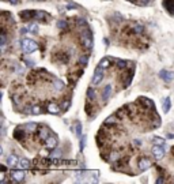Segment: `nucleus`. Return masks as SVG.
Instances as JSON below:
<instances>
[{
  "label": "nucleus",
  "mask_w": 174,
  "mask_h": 184,
  "mask_svg": "<svg viewBox=\"0 0 174 184\" xmlns=\"http://www.w3.org/2000/svg\"><path fill=\"white\" fill-rule=\"evenodd\" d=\"M79 40H80V44L83 45V48H86V49H91V48H93V44L94 42H93V36H91V31L90 30L82 31Z\"/></svg>",
  "instance_id": "nucleus-1"
},
{
  "label": "nucleus",
  "mask_w": 174,
  "mask_h": 184,
  "mask_svg": "<svg viewBox=\"0 0 174 184\" xmlns=\"http://www.w3.org/2000/svg\"><path fill=\"white\" fill-rule=\"evenodd\" d=\"M22 49H23L25 53H33L38 49V45H37L36 41L29 40V38H23L22 40Z\"/></svg>",
  "instance_id": "nucleus-2"
},
{
  "label": "nucleus",
  "mask_w": 174,
  "mask_h": 184,
  "mask_svg": "<svg viewBox=\"0 0 174 184\" xmlns=\"http://www.w3.org/2000/svg\"><path fill=\"white\" fill-rule=\"evenodd\" d=\"M151 165H153L151 160L150 158H145V157H141L140 160H139V162H137V166H139V170H140V172L147 170L148 168H151Z\"/></svg>",
  "instance_id": "nucleus-3"
},
{
  "label": "nucleus",
  "mask_w": 174,
  "mask_h": 184,
  "mask_svg": "<svg viewBox=\"0 0 174 184\" xmlns=\"http://www.w3.org/2000/svg\"><path fill=\"white\" fill-rule=\"evenodd\" d=\"M36 14H37V11H33V10H25V11H22L21 14H19V17H21V19H22V21L27 22V21H30V19H36Z\"/></svg>",
  "instance_id": "nucleus-4"
},
{
  "label": "nucleus",
  "mask_w": 174,
  "mask_h": 184,
  "mask_svg": "<svg viewBox=\"0 0 174 184\" xmlns=\"http://www.w3.org/2000/svg\"><path fill=\"white\" fill-rule=\"evenodd\" d=\"M139 104H140L141 108H143L144 110H151V109H154V110H155L154 102H153L151 100H148V98H145V97L139 98Z\"/></svg>",
  "instance_id": "nucleus-5"
},
{
  "label": "nucleus",
  "mask_w": 174,
  "mask_h": 184,
  "mask_svg": "<svg viewBox=\"0 0 174 184\" xmlns=\"http://www.w3.org/2000/svg\"><path fill=\"white\" fill-rule=\"evenodd\" d=\"M26 130L23 128V127H18L17 130H15V132H14V138L17 139L18 142H23L25 139H26Z\"/></svg>",
  "instance_id": "nucleus-6"
},
{
  "label": "nucleus",
  "mask_w": 174,
  "mask_h": 184,
  "mask_svg": "<svg viewBox=\"0 0 174 184\" xmlns=\"http://www.w3.org/2000/svg\"><path fill=\"white\" fill-rule=\"evenodd\" d=\"M153 155H154L155 160H162L163 155H164V149L162 147V146H159V145L154 146V147H153Z\"/></svg>",
  "instance_id": "nucleus-7"
},
{
  "label": "nucleus",
  "mask_w": 174,
  "mask_h": 184,
  "mask_svg": "<svg viewBox=\"0 0 174 184\" xmlns=\"http://www.w3.org/2000/svg\"><path fill=\"white\" fill-rule=\"evenodd\" d=\"M103 79V70L101 67H98L94 72V77H93V85H99Z\"/></svg>",
  "instance_id": "nucleus-8"
},
{
  "label": "nucleus",
  "mask_w": 174,
  "mask_h": 184,
  "mask_svg": "<svg viewBox=\"0 0 174 184\" xmlns=\"http://www.w3.org/2000/svg\"><path fill=\"white\" fill-rule=\"evenodd\" d=\"M55 60L59 63H61V64H65V63L69 62V55L67 52H59L55 55Z\"/></svg>",
  "instance_id": "nucleus-9"
},
{
  "label": "nucleus",
  "mask_w": 174,
  "mask_h": 184,
  "mask_svg": "<svg viewBox=\"0 0 174 184\" xmlns=\"http://www.w3.org/2000/svg\"><path fill=\"white\" fill-rule=\"evenodd\" d=\"M159 77L163 79L164 82H172L173 79H174V72H170V71H167V70H160L159 71Z\"/></svg>",
  "instance_id": "nucleus-10"
},
{
  "label": "nucleus",
  "mask_w": 174,
  "mask_h": 184,
  "mask_svg": "<svg viewBox=\"0 0 174 184\" xmlns=\"http://www.w3.org/2000/svg\"><path fill=\"white\" fill-rule=\"evenodd\" d=\"M45 147L48 149V150H55V149L57 147V139H56V136H49V138L46 139Z\"/></svg>",
  "instance_id": "nucleus-11"
},
{
  "label": "nucleus",
  "mask_w": 174,
  "mask_h": 184,
  "mask_svg": "<svg viewBox=\"0 0 174 184\" xmlns=\"http://www.w3.org/2000/svg\"><path fill=\"white\" fill-rule=\"evenodd\" d=\"M120 120L121 119H118V116L116 115H112V116H109L107 119L105 120V126H109V127H113V126H117L120 123Z\"/></svg>",
  "instance_id": "nucleus-12"
},
{
  "label": "nucleus",
  "mask_w": 174,
  "mask_h": 184,
  "mask_svg": "<svg viewBox=\"0 0 174 184\" xmlns=\"http://www.w3.org/2000/svg\"><path fill=\"white\" fill-rule=\"evenodd\" d=\"M11 176L14 179V182H22L25 179V173L22 170H12L11 172Z\"/></svg>",
  "instance_id": "nucleus-13"
},
{
  "label": "nucleus",
  "mask_w": 174,
  "mask_h": 184,
  "mask_svg": "<svg viewBox=\"0 0 174 184\" xmlns=\"http://www.w3.org/2000/svg\"><path fill=\"white\" fill-rule=\"evenodd\" d=\"M46 109H48L49 113H53V115H57V113H60V106L57 105V104H55V102H49L48 106H46Z\"/></svg>",
  "instance_id": "nucleus-14"
},
{
  "label": "nucleus",
  "mask_w": 174,
  "mask_h": 184,
  "mask_svg": "<svg viewBox=\"0 0 174 184\" xmlns=\"http://www.w3.org/2000/svg\"><path fill=\"white\" fill-rule=\"evenodd\" d=\"M163 7L172 15H174V0H163Z\"/></svg>",
  "instance_id": "nucleus-15"
},
{
  "label": "nucleus",
  "mask_w": 174,
  "mask_h": 184,
  "mask_svg": "<svg viewBox=\"0 0 174 184\" xmlns=\"http://www.w3.org/2000/svg\"><path fill=\"white\" fill-rule=\"evenodd\" d=\"M23 128L26 130L27 134H33V132L37 131V128H38V126H37V123H27V124L23 126Z\"/></svg>",
  "instance_id": "nucleus-16"
},
{
  "label": "nucleus",
  "mask_w": 174,
  "mask_h": 184,
  "mask_svg": "<svg viewBox=\"0 0 174 184\" xmlns=\"http://www.w3.org/2000/svg\"><path fill=\"white\" fill-rule=\"evenodd\" d=\"M120 158H121V153L114 150V151H112V153L109 154V157H107V161H109V162H117Z\"/></svg>",
  "instance_id": "nucleus-17"
},
{
  "label": "nucleus",
  "mask_w": 174,
  "mask_h": 184,
  "mask_svg": "<svg viewBox=\"0 0 174 184\" xmlns=\"http://www.w3.org/2000/svg\"><path fill=\"white\" fill-rule=\"evenodd\" d=\"M112 91H113V89L110 85H107V86H105V89H103V91H102V100L103 101H107L110 98V96H112Z\"/></svg>",
  "instance_id": "nucleus-18"
},
{
  "label": "nucleus",
  "mask_w": 174,
  "mask_h": 184,
  "mask_svg": "<svg viewBox=\"0 0 174 184\" xmlns=\"http://www.w3.org/2000/svg\"><path fill=\"white\" fill-rule=\"evenodd\" d=\"M19 164V160H18L17 155H8L7 157V165L8 166H15V165Z\"/></svg>",
  "instance_id": "nucleus-19"
},
{
  "label": "nucleus",
  "mask_w": 174,
  "mask_h": 184,
  "mask_svg": "<svg viewBox=\"0 0 174 184\" xmlns=\"http://www.w3.org/2000/svg\"><path fill=\"white\" fill-rule=\"evenodd\" d=\"M49 18L50 17L46 14L45 11H37V14H36V19L37 21H48Z\"/></svg>",
  "instance_id": "nucleus-20"
},
{
  "label": "nucleus",
  "mask_w": 174,
  "mask_h": 184,
  "mask_svg": "<svg viewBox=\"0 0 174 184\" xmlns=\"http://www.w3.org/2000/svg\"><path fill=\"white\" fill-rule=\"evenodd\" d=\"M38 135H40V139L41 141H46V139L49 138V130L48 128H41L38 131Z\"/></svg>",
  "instance_id": "nucleus-21"
},
{
  "label": "nucleus",
  "mask_w": 174,
  "mask_h": 184,
  "mask_svg": "<svg viewBox=\"0 0 174 184\" xmlns=\"http://www.w3.org/2000/svg\"><path fill=\"white\" fill-rule=\"evenodd\" d=\"M170 105H172V104H170V98L169 97H166L163 100V102H162V106H163V112L164 113H167L170 110Z\"/></svg>",
  "instance_id": "nucleus-22"
},
{
  "label": "nucleus",
  "mask_w": 174,
  "mask_h": 184,
  "mask_svg": "<svg viewBox=\"0 0 174 184\" xmlns=\"http://www.w3.org/2000/svg\"><path fill=\"white\" fill-rule=\"evenodd\" d=\"M98 67H101L102 70L109 68V67H110V59H107V58L102 59V60H101V63H99V66H98Z\"/></svg>",
  "instance_id": "nucleus-23"
},
{
  "label": "nucleus",
  "mask_w": 174,
  "mask_h": 184,
  "mask_svg": "<svg viewBox=\"0 0 174 184\" xmlns=\"http://www.w3.org/2000/svg\"><path fill=\"white\" fill-rule=\"evenodd\" d=\"M18 166H19L21 169H26V168H29L30 166L29 160H26V158H21V160H19V165H18Z\"/></svg>",
  "instance_id": "nucleus-24"
},
{
  "label": "nucleus",
  "mask_w": 174,
  "mask_h": 184,
  "mask_svg": "<svg viewBox=\"0 0 174 184\" xmlns=\"http://www.w3.org/2000/svg\"><path fill=\"white\" fill-rule=\"evenodd\" d=\"M87 98L90 101H95V90H94L93 87H90V89H87Z\"/></svg>",
  "instance_id": "nucleus-25"
},
{
  "label": "nucleus",
  "mask_w": 174,
  "mask_h": 184,
  "mask_svg": "<svg viewBox=\"0 0 174 184\" xmlns=\"http://www.w3.org/2000/svg\"><path fill=\"white\" fill-rule=\"evenodd\" d=\"M78 62H79V64H80L82 67H86L87 63H88V56L87 55H82L80 58H79Z\"/></svg>",
  "instance_id": "nucleus-26"
},
{
  "label": "nucleus",
  "mask_w": 174,
  "mask_h": 184,
  "mask_svg": "<svg viewBox=\"0 0 174 184\" xmlns=\"http://www.w3.org/2000/svg\"><path fill=\"white\" fill-rule=\"evenodd\" d=\"M53 86H55L60 91V90H63V89H64V83H63L60 79H53Z\"/></svg>",
  "instance_id": "nucleus-27"
},
{
  "label": "nucleus",
  "mask_w": 174,
  "mask_h": 184,
  "mask_svg": "<svg viewBox=\"0 0 174 184\" xmlns=\"http://www.w3.org/2000/svg\"><path fill=\"white\" fill-rule=\"evenodd\" d=\"M117 67L120 70H125L128 67V62H125V60H117Z\"/></svg>",
  "instance_id": "nucleus-28"
},
{
  "label": "nucleus",
  "mask_w": 174,
  "mask_h": 184,
  "mask_svg": "<svg viewBox=\"0 0 174 184\" xmlns=\"http://www.w3.org/2000/svg\"><path fill=\"white\" fill-rule=\"evenodd\" d=\"M57 27L59 29H61V30H67L68 29V22L67 21H59V23H57Z\"/></svg>",
  "instance_id": "nucleus-29"
},
{
  "label": "nucleus",
  "mask_w": 174,
  "mask_h": 184,
  "mask_svg": "<svg viewBox=\"0 0 174 184\" xmlns=\"http://www.w3.org/2000/svg\"><path fill=\"white\" fill-rule=\"evenodd\" d=\"M12 102H14L15 106L19 105V104H21V96H19V94H14V96H12Z\"/></svg>",
  "instance_id": "nucleus-30"
},
{
  "label": "nucleus",
  "mask_w": 174,
  "mask_h": 184,
  "mask_svg": "<svg viewBox=\"0 0 174 184\" xmlns=\"http://www.w3.org/2000/svg\"><path fill=\"white\" fill-rule=\"evenodd\" d=\"M75 132L78 136H82V124L79 122H76V124H75Z\"/></svg>",
  "instance_id": "nucleus-31"
},
{
  "label": "nucleus",
  "mask_w": 174,
  "mask_h": 184,
  "mask_svg": "<svg viewBox=\"0 0 174 184\" xmlns=\"http://www.w3.org/2000/svg\"><path fill=\"white\" fill-rule=\"evenodd\" d=\"M42 112V108L40 105H33V115H40Z\"/></svg>",
  "instance_id": "nucleus-32"
},
{
  "label": "nucleus",
  "mask_w": 174,
  "mask_h": 184,
  "mask_svg": "<svg viewBox=\"0 0 174 184\" xmlns=\"http://www.w3.org/2000/svg\"><path fill=\"white\" fill-rule=\"evenodd\" d=\"M27 29H29V31H33V33H38V26L37 25H30Z\"/></svg>",
  "instance_id": "nucleus-33"
},
{
  "label": "nucleus",
  "mask_w": 174,
  "mask_h": 184,
  "mask_svg": "<svg viewBox=\"0 0 174 184\" xmlns=\"http://www.w3.org/2000/svg\"><path fill=\"white\" fill-rule=\"evenodd\" d=\"M76 23L79 25V26H83V27H84V26H86V25H87V22L84 21L83 18H78V19H76Z\"/></svg>",
  "instance_id": "nucleus-34"
},
{
  "label": "nucleus",
  "mask_w": 174,
  "mask_h": 184,
  "mask_svg": "<svg viewBox=\"0 0 174 184\" xmlns=\"http://www.w3.org/2000/svg\"><path fill=\"white\" fill-rule=\"evenodd\" d=\"M154 142H155V143H157V145H159V146L164 145V141H163V139H162V138H157V136H155V138H154Z\"/></svg>",
  "instance_id": "nucleus-35"
},
{
  "label": "nucleus",
  "mask_w": 174,
  "mask_h": 184,
  "mask_svg": "<svg viewBox=\"0 0 174 184\" xmlns=\"http://www.w3.org/2000/svg\"><path fill=\"white\" fill-rule=\"evenodd\" d=\"M84 145H86V138L82 136V138H80V150H83V149H84Z\"/></svg>",
  "instance_id": "nucleus-36"
},
{
  "label": "nucleus",
  "mask_w": 174,
  "mask_h": 184,
  "mask_svg": "<svg viewBox=\"0 0 174 184\" xmlns=\"http://www.w3.org/2000/svg\"><path fill=\"white\" fill-rule=\"evenodd\" d=\"M133 145L136 146V147H140V146H141V141H139V139H135V141H133Z\"/></svg>",
  "instance_id": "nucleus-37"
},
{
  "label": "nucleus",
  "mask_w": 174,
  "mask_h": 184,
  "mask_svg": "<svg viewBox=\"0 0 174 184\" xmlns=\"http://www.w3.org/2000/svg\"><path fill=\"white\" fill-rule=\"evenodd\" d=\"M148 3H150V0H139V4L141 6H147Z\"/></svg>",
  "instance_id": "nucleus-38"
},
{
  "label": "nucleus",
  "mask_w": 174,
  "mask_h": 184,
  "mask_svg": "<svg viewBox=\"0 0 174 184\" xmlns=\"http://www.w3.org/2000/svg\"><path fill=\"white\" fill-rule=\"evenodd\" d=\"M60 155H61V151H60V150H56L55 153L52 154V157H60Z\"/></svg>",
  "instance_id": "nucleus-39"
},
{
  "label": "nucleus",
  "mask_w": 174,
  "mask_h": 184,
  "mask_svg": "<svg viewBox=\"0 0 174 184\" xmlns=\"http://www.w3.org/2000/svg\"><path fill=\"white\" fill-rule=\"evenodd\" d=\"M69 104H71L69 101H67V102H64V104H63V108H64V109H67V108L69 106Z\"/></svg>",
  "instance_id": "nucleus-40"
},
{
  "label": "nucleus",
  "mask_w": 174,
  "mask_h": 184,
  "mask_svg": "<svg viewBox=\"0 0 174 184\" xmlns=\"http://www.w3.org/2000/svg\"><path fill=\"white\" fill-rule=\"evenodd\" d=\"M8 2H10L11 4H18V3H19V0H8Z\"/></svg>",
  "instance_id": "nucleus-41"
},
{
  "label": "nucleus",
  "mask_w": 174,
  "mask_h": 184,
  "mask_svg": "<svg viewBox=\"0 0 174 184\" xmlns=\"http://www.w3.org/2000/svg\"><path fill=\"white\" fill-rule=\"evenodd\" d=\"M157 183H164V179L163 177H159V179L157 180Z\"/></svg>",
  "instance_id": "nucleus-42"
},
{
  "label": "nucleus",
  "mask_w": 174,
  "mask_h": 184,
  "mask_svg": "<svg viewBox=\"0 0 174 184\" xmlns=\"http://www.w3.org/2000/svg\"><path fill=\"white\" fill-rule=\"evenodd\" d=\"M40 2H41V0H40Z\"/></svg>",
  "instance_id": "nucleus-43"
}]
</instances>
